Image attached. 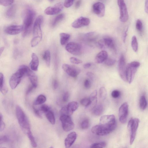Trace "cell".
<instances>
[{"label": "cell", "instance_id": "42", "mask_svg": "<svg viewBox=\"0 0 148 148\" xmlns=\"http://www.w3.org/2000/svg\"><path fill=\"white\" fill-rule=\"evenodd\" d=\"M51 110L49 106L46 104L42 105L40 108V110L41 112L44 113H45Z\"/></svg>", "mask_w": 148, "mask_h": 148}, {"label": "cell", "instance_id": "39", "mask_svg": "<svg viewBox=\"0 0 148 148\" xmlns=\"http://www.w3.org/2000/svg\"><path fill=\"white\" fill-rule=\"evenodd\" d=\"M106 145V143L103 141L93 143L91 145L90 148H103Z\"/></svg>", "mask_w": 148, "mask_h": 148}, {"label": "cell", "instance_id": "6", "mask_svg": "<svg viewBox=\"0 0 148 148\" xmlns=\"http://www.w3.org/2000/svg\"><path fill=\"white\" fill-rule=\"evenodd\" d=\"M60 120L63 130L66 132H69L73 130L74 124L70 116L67 115H60Z\"/></svg>", "mask_w": 148, "mask_h": 148}, {"label": "cell", "instance_id": "12", "mask_svg": "<svg viewBox=\"0 0 148 148\" xmlns=\"http://www.w3.org/2000/svg\"><path fill=\"white\" fill-rule=\"evenodd\" d=\"M24 76L18 71L14 73L11 77L9 80V84L12 89H15L20 83Z\"/></svg>", "mask_w": 148, "mask_h": 148}, {"label": "cell", "instance_id": "13", "mask_svg": "<svg viewBox=\"0 0 148 148\" xmlns=\"http://www.w3.org/2000/svg\"><path fill=\"white\" fill-rule=\"evenodd\" d=\"M23 26L13 25L5 26L4 28V32L7 34L11 35H16L22 32Z\"/></svg>", "mask_w": 148, "mask_h": 148}, {"label": "cell", "instance_id": "47", "mask_svg": "<svg viewBox=\"0 0 148 148\" xmlns=\"http://www.w3.org/2000/svg\"><path fill=\"white\" fill-rule=\"evenodd\" d=\"M111 95L112 97L113 98H117L120 96L121 93L118 90H114L112 92Z\"/></svg>", "mask_w": 148, "mask_h": 148}, {"label": "cell", "instance_id": "31", "mask_svg": "<svg viewBox=\"0 0 148 148\" xmlns=\"http://www.w3.org/2000/svg\"><path fill=\"white\" fill-rule=\"evenodd\" d=\"M26 134L30 140L32 147L34 148L36 147L37 146V143L31 130L29 131Z\"/></svg>", "mask_w": 148, "mask_h": 148}, {"label": "cell", "instance_id": "34", "mask_svg": "<svg viewBox=\"0 0 148 148\" xmlns=\"http://www.w3.org/2000/svg\"><path fill=\"white\" fill-rule=\"evenodd\" d=\"M131 46L133 50L136 52L138 50V44L137 38L136 36H132L131 40Z\"/></svg>", "mask_w": 148, "mask_h": 148}, {"label": "cell", "instance_id": "11", "mask_svg": "<svg viewBox=\"0 0 148 148\" xmlns=\"http://www.w3.org/2000/svg\"><path fill=\"white\" fill-rule=\"evenodd\" d=\"M129 106L125 102L120 107L119 111V116L120 121L122 123H126L128 114Z\"/></svg>", "mask_w": 148, "mask_h": 148}, {"label": "cell", "instance_id": "8", "mask_svg": "<svg viewBox=\"0 0 148 148\" xmlns=\"http://www.w3.org/2000/svg\"><path fill=\"white\" fill-rule=\"evenodd\" d=\"M126 67L125 57L123 54H121L118 64V71L121 79L124 81L127 82Z\"/></svg>", "mask_w": 148, "mask_h": 148}, {"label": "cell", "instance_id": "51", "mask_svg": "<svg viewBox=\"0 0 148 148\" xmlns=\"http://www.w3.org/2000/svg\"><path fill=\"white\" fill-rule=\"evenodd\" d=\"M9 140V138L6 135H3L0 137V144L6 143Z\"/></svg>", "mask_w": 148, "mask_h": 148}, {"label": "cell", "instance_id": "2", "mask_svg": "<svg viewBox=\"0 0 148 148\" xmlns=\"http://www.w3.org/2000/svg\"><path fill=\"white\" fill-rule=\"evenodd\" d=\"M34 10L32 8L28 7L23 12V29L22 35L25 37L30 33L35 16Z\"/></svg>", "mask_w": 148, "mask_h": 148}, {"label": "cell", "instance_id": "32", "mask_svg": "<svg viewBox=\"0 0 148 148\" xmlns=\"http://www.w3.org/2000/svg\"><path fill=\"white\" fill-rule=\"evenodd\" d=\"M46 100V97L42 95L38 96L34 102V105H40L44 103Z\"/></svg>", "mask_w": 148, "mask_h": 148}, {"label": "cell", "instance_id": "63", "mask_svg": "<svg viewBox=\"0 0 148 148\" xmlns=\"http://www.w3.org/2000/svg\"><path fill=\"white\" fill-rule=\"evenodd\" d=\"M0 148H6L5 147H1Z\"/></svg>", "mask_w": 148, "mask_h": 148}, {"label": "cell", "instance_id": "1", "mask_svg": "<svg viewBox=\"0 0 148 148\" xmlns=\"http://www.w3.org/2000/svg\"><path fill=\"white\" fill-rule=\"evenodd\" d=\"M116 126V119L114 115H104L101 117L99 124L92 127L91 131L97 135L104 136L114 131Z\"/></svg>", "mask_w": 148, "mask_h": 148}, {"label": "cell", "instance_id": "43", "mask_svg": "<svg viewBox=\"0 0 148 148\" xmlns=\"http://www.w3.org/2000/svg\"><path fill=\"white\" fill-rule=\"evenodd\" d=\"M116 60L113 59H107L105 61V64L108 66H112L115 64L116 62Z\"/></svg>", "mask_w": 148, "mask_h": 148}, {"label": "cell", "instance_id": "15", "mask_svg": "<svg viewBox=\"0 0 148 148\" xmlns=\"http://www.w3.org/2000/svg\"><path fill=\"white\" fill-rule=\"evenodd\" d=\"M90 23V19L86 17H80L75 20L72 24V26L78 28L88 25Z\"/></svg>", "mask_w": 148, "mask_h": 148}, {"label": "cell", "instance_id": "55", "mask_svg": "<svg viewBox=\"0 0 148 148\" xmlns=\"http://www.w3.org/2000/svg\"><path fill=\"white\" fill-rule=\"evenodd\" d=\"M35 88L32 85L30 86H29L26 91V95H28Z\"/></svg>", "mask_w": 148, "mask_h": 148}, {"label": "cell", "instance_id": "53", "mask_svg": "<svg viewBox=\"0 0 148 148\" xmlns=\"http://www.w3.org/2000/svg\"><path fill=\"white\" fill-rule=\"evenodd\" d=\"M69 94L68 92H65L63 94L62 98V100L64 102H67L69 99Z\"/></svg>", "mask_w": 148, "mask_h": 148}, {"label": "cell", "instance_id": "26", "mask_svg": "<svg viewBox=\"0 0 148 148\" xmlns=\"http://www.w3.org/2000/svg\"><path fill=\"white\" fill-rule=\"evenodd\" d=\"M16 6L13 5L10 7L6 10L5 13L6 16L8 18H12L15 15L16 11Z\"/></svg>", "mask_w": 148, "mask_h": 148}, {"label": "cell", "instance_id": "19", "mask_svg": "<svg viewBox=\"0 0 148 148\" xmlns=\"http://www.w3.org/2000/svg\"><path fill=\"white\" fill-rule=\"evenodd\" d=\"M31 61L30 63V66L32 70L36 71L38 70L39 66L38 58L34 53H32L31 55Z\"/></svg>", "mask_w": 148, "mask_h": 148}, {"label": "cell", "instance_id": "59", "mask_svg": "<svg viewBox=\"0 0 148 148\" xmlns=\"http://www.w3.org/2000/svg\"><path fill=\"white\" fill-rule=\"evenodd\" d=\"M145 12L147 14H148V0L145 1Z\"/></svg>", "mask_w": 148, "mask_h": 148}, {"label": "cell", "instance_id": "45", "mask_svg": "<svg viewBox=\"0 0 148 148\" xmlns=\"http://www.w3.org/2000/svg\"><path fill=\"white\" fill-rule=\"evenodd\" d=\"M33 109L35 115L39 118H42V115L40 112L41 111H40L34 106H33Z\"/></svg>", "mask_w": 148, "mask_h": 148}, {"label": "cell", "instance_id": "25", "mask_svg": "<svg viewBox=\"0 0 148 148\" xmlns=\"http://www.w3.org/2000/svg\"><path fill=\"white\" fill-rule=\"evenodd\" d=\"M0 91L3 95H5L8 92V90L5 84L4 76L1 73H0Z\"/></svg>", "mask_w": 148, "mask_h": 148}, {"label": "cell", "instance_id": "49", "mask_svg": "<svg viewBox=\"0 0 148 148\" xmlns=\"http://www.w3.org/2000/svg\"><path fill=\"white\" fill-rule=\"evenodd\" d=\"M0 131L1 132L3 131L5 127V124L3 120V116L2 114L1 113L0 115Z\"/></svg>", "mask_w": 148, "mask_h": 148}, {"label": "cell", "instance_id": "23", "mask_svg": "<svg viewBox=\"0 0 148 148\" xmlns=\"http://www.w3.org/2000/svg\"><path fill=\"white\" fill-rule=\"evenodd\" d=\"M103 107L101 103L96 104L92 109V114L96 116H99L102 113Z\"/></svg>", "mask_w": 148, "mask_h": 148}, {"label": "cell", "instance_id": "57", "mask_svg": "<svg viewBox=\"0 0 148 148\" xmlns=\"http://www.w3.org/2000/svg\"><path fill=\"white\" fill-rule=\"evenodd\" d=\"M128 27L126 28L125 31L123 36V39L124 42H125L126 40V39L127 36V32L128 31Z\"/></svg>", "mask_w": 148, "mask_h": 148}, {"label": "cell", "instance_id": "5", "mask_svg": "<svg viewBox=\"0 0 148 148\" xmlns=\"http://www.w3.org/2000/svg\"><path fill=\"white\" fill-rule=\"evenodd\" d=\"M140 65V64L139 62L134 61L128 64L126 66L127 81L129 84L131 83L133 80L137 69Z\"/></svg>", "mask_w": 148, "mask_h": 148}, {"label": "cell", "instance_id": "10", "mask_svg": "<svg viewBox=\"0 0 148 148\" xmlns=\"http://www.w3.org/2000/svg\"><path fill=\"white\" fill-rule=\"evenodd\" d=\"M65 49L69 53L75 56L80 55L81 52V47L80 45L74 42L68 43L65 47Z\"/></svg>", "mask_w": 148, "mask_h": 148}, {"label": "cell", "instance_id": "14", "mask_svg": "<svg viewBox=\"0 0 148 148\" xmlns=\"http://www.w3.org/2000/svg\"><path fill=\"white\" fill-rule=\"evenodd\" d=\"M64 4L62 2H59L53 6L49 7L45 10V13L48 15H53L59 13L63 9Z\"/></svg>", "mask_w": 148, "mask_h": 148}, {"label": "cell", "instance_id": "28", "mask_svg": "<svg viewBox=\"0 0 148 148\" xmlns=\"http://www.w3.org/2000/svg\"><path fill=\"white\" fill-rule=\"evenodd\" d=\"M45 114L47 119L50 123L52 125H54L55 123V119L54 113L51 110Z\"/></svg>", "mask_w": 148, "mask_h": 148}, {"label": "cell", "instance_id": "60", "mask_svg": "<svg viewBox=\"0 0 148 148\" xmlns=\"http://www.w3.org/2000/svg\"><path fill=\"white\" fill-rule=\"evenodd\" d=\"M91 65V64L90 63H87L84 64L83 66L85 69H88L89 68Z\"/></svg>", "mask_w": 148, "mask_h": 148}, {"label": "cell", "instance_id": "35", "mask_svg": "<svg viewBox=\"0 0 148 148\" xmlns=\"http://www.w3.org/2000/svg\"><path fill=\"white\" fill-rule=\"evenodd\" d=\"M99 96L102 99L104 100L107 96V92L105 88L104 87H101L99 90Z\"/></svg>", "mask_w": 148, "mask_h": 148}, {"label": "cell", "instance_id": "18", "mask_svg": "<svg viewBox=\"0 0 148 148\" xmlns=\"http://www.w3.org/2000/svg\"><path fill=\"white\" fill-rule=\"evenodd\" d=\"M139 122V119L137 118L134 119V122L131 132L130 134V143L132 145L135 138L136 131L138 128Z\"/></svg>", "mask_w": 148, "mask_h": 148}, {"label": "cell", "instance_id": "16", "mask_svg": "<svg viewBox=\"0 0 148 148\" xmlns=\"http://www.w3.org/2000/svg\"><path fill=\"white\" fill-rule=\"evenodd\" d=\"M93 11L98 16L101 17L104 16L105 12V7L102 3L98 2L94 3L92 6Z\"/></svg>", "mask_w": 148, "mask_h": 148}, {"label": "cell", "instance_id": "38", "mask_svg": "<svg viewBox=\"0 0 148 148\" xmlns=\"http://www.w3.org/2000/svg\"><path fill=\"white\" fill-rule=\"evenodd\" d=\"M92 101L89 98H84L82 99L80 101L81 104L84 106L88 107L92 103Z\"/></svg>", "mask_w": 148, "mask_h": 148}, {"label": "cell", "instance_id": "20", "mask_svg": "<svg viewBox=\"0 0 148 148\" xmlns=\"http://www.w3.org/2000/svg\"><path fill=\"white\" fill-rule=\"evenodd\" d=\"M108 54L107 52L104 50L102 51L97 55L95 58V61L97 63H101L105 61L108 59Z\"/></svg>", "mask_w": 148, "mask_h": 148}, {"label": "cell", "instance_id": "56", "mask_svg": "<svg viewBox=\"0 0 148 148\" xmlns=\"http://www.w3.org/2000/svg\"><path fill=\"white\" fill-rule=\"evenodd\" d=\"M86 76L88 77L91 80H93L94 77V74L90 72H87L86 73Z\"/></svg>", "mask_w": 148, "mask_h": 148}, {"label": "cell", "instance_id": "41", "mask_svg": "<svg viewBox=\"0 0 148 148\" xmlns=\"http://www.w3.org/2000/svg\"><path fill=\"white\" fill-rule=\"evenodd\" d=\"M12 0H0V4L3 6H6L12 5L14 2Z\"/></svg>", "mask_w": 148, "mask_h": 148}, {"label": "cell", "instance_id": "30", "mask_svg": "<svg viewBox=\"0 0 148 148\" xmlns=\"http://www.w3.org/2000/svg\"><path fill=\"white\" fill-rule=\"evenodd\" d=\"M64 14H60L56 16L52 21L51 25L52 27H55L64 18Z\"/></svg>", "mask_w": 148, "mask_h": 148}, {"label": "cell", "instance_id": "58", "mask_svg": "<svg viewBox=\"0 0 148 148\" xmlns=\"http://www.w3.org/2000/svg\"><path fill=\"white\" fill-rule=\"evenodd\" d=\"M81 3V0L77 1L75 4V9H78L80 6Z\"/></svg>", "mask_w": 148, "mask_h": 148}, {"label": "cell", "instance_id": "3", "mask_svg": "<svg viewBox=\"0 0 148 148\" xmlns=\"http://www.w3.org/2000/svg\"><path fill=\"white\" fill-rule=\"evenodd\" d=\"M43 18L42 16H38L36 19L33 26V36L31 42L32 47L36 46L41 41L42 37V34L41 25Z\"/></svg>", "mask_w": 148, "mask_h": 148}, {"label": "cell", "instance_id": "4", "mask_svg": "<svg viewBox=\"0 0 148 148\" xmlns=\"http://www.w3.org/2000/svg\"><path fill=\"white\" fill-rule=\"evenodd\" d=\"M16 114L18 123L26 133L30 130V124L27 116L21 107L17 105L16 108Z\"/></svg>", "mask_w": 148, "mask_h": 148}, {"label": "cell", "instance_id": "29", "mask_svg": "<svg viewBox=\"0 0 148 148\" xmlns=\"http://www.w3.org/2000/svg\"><path fill=\"white\" fill-rule=\"evenodd\" d=\"M42 58L45 60L48 67L50 65L51 56L50 51L48 50L45 51L42 55Z\"/></svg>", "mask_w": 148, "mask_h": 148}, {"label": "cell", "instance_id": "24", "mask_svg": "<svg viewBox=\"0 0 148 148\" xmlns=\"http://www.w3.org/2000/svg\"><path fill=\"white\" fill-rule=\"evenodd\" d=\"M103 43L108 48L115 50V46L113 39L109 37H106L104 38L103 40Z\"/></svg>", "mask_w": 148, "mask_h": 148}, {"label": "cell", "instance_id": "46", "mask_svg": "<svg viewBox=\"0 0 148 148\" xmlns=\"http://www.w3.org/2000/svg\"><path fill=\"white\" fill-rule=\"evenodd\" d=\"M97 90H95L90 94L89 98L92 101H94L97 98Z\"/></svg>", "mask_w": 148, "mask_h": 148}, {"label": "cell", "instance_id": "36", "mask_svg": "<svg viewBox=\"0 0 148 148\" xmlns=\"http://www.w3.org/2000/svg\"><path fill=\"white\" fill-rule=\"evenodd\" d=\"M95 33L94 32H91L86 33L85 36L90 41H94L96 39Z\"/></svg>", "mask_w": 148, "mask_h": 148}, {"label": "cell", "instance_id": "48", "mask_svg": "<svg viewBox=\"0 0 148 148\" xmlns=\"http://www.w3.org/2000/svg\"><path fill=\"white\" fill-rule=\"evenodd\" d=\"M74 0H65L64 3V6L66 8H69L71 7L73 4Z\"/></svg>", "mask_w": 148, "mask_h": 148}, {"label": "cell", "instance_id": "54", "mask_svg": "<svg viewBox=\"0 0 148 148\" xmlns=\"http://www.w3.org/2000/svg\"><path fill=\"white\" fill-rule=\"evenodd\" d=\"M58 86V83L56 79L54 80L52 82V87L54 89H56Z\"/></svg>", "mask_w": 148, "mask_h": 148}, {"label": "cell", "instance_id": "61", "mask_svg": "<svg viewBox=\"0 0 148 148\" xmlns=\"http://www.w3.org/2000/svg\"><path fill=\"white\" fill-rule=\"evenodd\" d=\"M71 148H80L78 144H76L73 145Z\"/></svg>", "mask_w": 148, "mask_h": 148}, {"label": "cell", "instance_id": "64", "mask_svg": "<svg viewBox=\"0 0 148 148\" xmlns=\"http://www.w3.org/2000/svg\"><path fill=\"white\" fill-rule=\"evenodd\" d=\"M49 148H53L52 147H50Z\"/></svg>", "mask_w": 148, "mask_h": 148}, {"label": "cell", "instance_id": "37", "mask_svg": "<svg viewBox=\"0 0 148 148\" xmlns=\"http://www.w3.org/2000/svg\"><path fill=\"white\" fill-rule=\"evenodd\" d=\"M89 124L90 123L89 119L87 118H85L81 122L80 127L82 129H86L89 127Z\"/></svg>", "mask_w": 148, "mask_h": 148}, {"label": "cell", "instance_id": "21", "mask_svg": "<svg viewBox=\"0 0 148 148\" xmlns=\"http://www.w3.org/2000/svg\"><path fill=\"white\" fill-rule=\"evenodd\" d=\"M79 104L76 101L69 102L66 106L68 114L71 116L76 110L79 107Z\"/></svg>", "mask_w": 148, "mask_h": 148}, {"label": "cell", "instance_id": "17", "mask_svg": "<svg viewBox=\"0 0 148 148\" xmlns=\"http://www.w3.org/2000/svg\"><path fill=\"white\" fill-rule=\"evenodd\" d=\"M77 137V134L75 132L70 133L67 136L64 140L65 148H70L73 145Z\"/></svg>", "mask_w": 148, "mask_h": 148}, {"label": "cell", "instance_id": "40", "mask_svg": "<svg viewBox=\"0 0 148 148\" xmlns=\"http://www.w3.org/2000/svg\"><path fill=\"white\" fill-rule=\"evenodd\" d=\"M136 28L137 31L141 33L143 29V24L141 21L139 19L137 20L136 25Z\"/></svg>", "mask_w": 148, "mask_h": 148}, {"label": "cell", "instance_id": "62", "mask_svg": "<svg viewBox=\"0 0 148 148\" xmlns=\"http://www.w3.org/2000/svg\"><path fill=\"white\" fill-rule=\"evenodd\" d=\"M4 49V47H1L0 49V55H1L2 53L3 52V51Z\"/></svg>", "mask_w": 148, "mask_h": 148}, {"label": "cell", "instance_id": "44", "mask_svg": "<svg viewBox=\"0 0 148 148\" xmlns=\"http://www.w3.org/2000/svg\"><path fill=\"white\" fill-rule=\"evenodd\" d=\"M70 61L71 63L77 64L82 62V61L81 60L74 57H71L70 58Z\"/></svg>", "mask_w": 148, "mask_h": 148}, {"label": "cell", "instance_id": "22", "mask_svg": "<svg viewBox=\"0 0 148 148\" xmlns=\"http://www.w3.org/2000/svg\"><path fill=\"white\" fill-rule=\"evenodd\" d=\"M27 76L28 77L31 85L36 88L37 86L38 83V77L36 75L30 70Z\"/></svg>", "mask_w": 148, "mask_h": 148}, {"label": "cell", "instance_id": "27", "mask_svg": "<svg viewBox=\"0 0 148 148\" xmlns=\"http://www.w3.org/2000/svg\"><path fill=\"white\" fill-rule=\"evenodd\" d=\"M60 42L62 45H65L69 40L70 35L68 33H62L60 34Z\"/></svg>", "mask_w": 148, "mask_h": 148}, {"label": "cell", "instance_id": "7", "mask_svg": "<svg viewBox=\"0 0 148 148\" xmlns=\"http://www.w3.org/2000/svg\"><path fill=\"white\" fill-rule=\"evenodd\" d=\"M117 3L120 10L119 18L122 22H126L129 17L128 14L126 5L124 0H118Z\"/></svg>", "mask_w": 148, "mask_h": 148}, {"label": "cell", "instance_id": "52", "mask_svg": "<svg viewBox=\"0 0 148 148\" xmlns=\"http://www.w3.org/2000/svg\"><path fill=\"white\" fill-rule=\"evenodd\" d=\"M84 85L86 89L90 88L91 86V83L90 80L88 79H86L84 82Z\"/></svg>", "mask_w": 148, "mask_h": 148}, {"label": "cell", "instance_id": "50", "mask_svg": "<svg viewBox=\"0 0 148 148\" xmlns=\"http://www.w3.org/2000/svg\"><path fill=\"white\" fill-rule=\"evenodd\" d=\"M134 122V119H131L129 121L127 125V129L131 134Z\"/></svg>", "mask_w": 148, "mask_h": 148}, {"label": "cell", "instance_id": "33", "mask_svg": "<svg viewBox=\"0 0 148 148\" xmlns=\"http://www.w3.org/2000/svg\"><path fill=\"white\" fill-rule=\"evenodd\" d=\"M147 106V102L145 96L142 95L139 100V106L142 110L145 109Z\"/></svg>", "mask_w": 148, "mask_h": 148}, {"label": "cell", "instance_id": "9", "mask_svg": "<svg viewBox=\"0 0 148 148\" xmlns=\"http://www.w3.org/2000/svg\"><path fill=\"white\" fill-rule=\"evenodd\" d=\"M63 70L69 76L76 77L80 72V69L76 66L64 64L62 65Z\"/></svg>", "mask_w": 148, "mask_h": 148}]
</instances>
